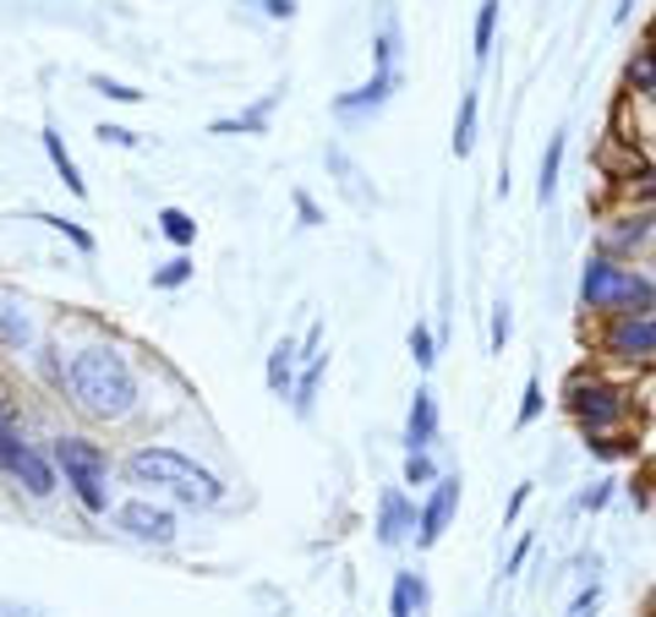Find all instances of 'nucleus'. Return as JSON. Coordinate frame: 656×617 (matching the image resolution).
Listing matches in <instances>:
<instances>
[{
  "mask_svg": "<svg viewBox=\"0 0 656 617\" xmlns=\"http://www.w3.org/2000/svg\"><path fill=\"white\" fill-rule=\"evenodd\" d=\"M66 394L93 421H121L137 410V371L116 345H88L66 367Z\"/></svg>",
  "mask_w": 656,
  "mask_h": 617,
  "instance_id": "obj_1",
  "label": "nucleus"
},
{
  "mask_svg": "<svg viewBox=\"0 0 656 617\" xmlns=\"http://www.w3.org/2000/svg\"><path fill=\"white\" fill-rule=\"evenodd\" d=\"M127 476L137 487H159V492L181 497L192 508H213L225 497V481L213 470H202L197 459H187L181 448H137L127 459Z\"/></svg>",
  "mask_w": 656,
  "mask_h": 617,
  "instance_id": "obj_2",
  "label": "nucleus"
},
{
  "mask_svg": "<svg viewBox=\"0 0 656 617\" xmlns=\"http://www.w3.org/2000/svg\"><path fill=\"white\" fill-rule=\"evenodd\" d=\"M580 301H586L590 311H613V317H624V311H652L656 285L646 273H635V268H618L613 257H590L586 273H580Z\"/></svg>",
  "mask_w": 656,
  "mask_h": 617,
  "instance_id": "obj_3",
  "label": "nucleus"
},
{
  "mask_svg": "<svg viewBox=\"0 0 656 617\" xmlns=\"http://www.w3.org/2000/svg\"><path fill=\"white\" fill-rule=\"evenodd\" d=\"M50 465H56V476H66L71 497H77L88 514H105V508H110V492H105V481H110V454H105L99 442H88V437H56Z\"/></svg>",
  "mask_w": 656,
  "mask_h": 617,
  "instance_id": "obj_4",
  "label": "nucleus"
},
{
  "mask_svg": "<svg viewBox=\"0 0 656 617\" xmlns=\"http://www.w3.org/2000/svg\"><path fill=\"white\" fill-rule=\"evenodd\" d=\"M624 410H629V405H624V388H613V382H602V377H575V382H569V416H575L590 437L618 427Z\"/></svg>",
  "mask_w": 656,
  "mask_h": 617,
  "instance_id": "obj_5",
  "label": "nucleus"
},
{
  "mask_svg": "<svg viewBox=\"0 0 656 617\" xmlns=\"http://www.w3.org/2000/svg\"><path fill=\"white\" fill-rule=\"evenodd\" d=\"M602 350H607L613 361H629V367L656 361V311H624V317H613Z\"/></svg>",
  "mask_w": 656,
  "mask_h": 617,
  "instance_id": "obj_6",
  "label": "nucleus"
},
{
  "mask_svg": "<svg viewBox=\"0 0 656 617\" xmlns=\"http://www.w3.org/2000/svg\"><path fill=\"white\" fill-rule=\"evenodd\" d=\"M116 525L127 530L131 541H142V547H170L176 541V514L165 508V502H148V497H131L116 508Z\"/></svg>",
  "mask_w": 656,
  "mask_h": 617,
  "instance_id": "obj_7",
  "label": "nucleus"
},
{
  "mask_svg": "<svg viewBox=\"0 0 656 617\" xmlns=\"http://www.w3.org/2000/svg\"><path fill=\"white\" fill-rule=\"evenodd\" d=\"M394 88H399V66H378L361 88H350V93H339V99H334V116H345V121L378 116V110L394 99Z\"/></svg>",
  "mask_w": 656,
  "mask_h": 617,
  "instance_id": "obj_8",
  "label": "nucleus"
},
{
  "mask_svg": "<svg viewBox=\"0 0 656 617\" xmlns=\"http://www.w3.org/2000/svg\"><path fill=\"white\" fill-rule=\"evenodd\" d=\"M455 508H459V476H438V481H433V497H427L421 514H416V547H438V536L449 530Z\"/></svg>",
  "mask_w": 656,
  "mask_h": 617,
  "instance_id": "obj_9",
  "label": "nucleus"
},
{
  "mask_svg": "<svg viewBox=\"0 0 656 617\" xmlns=\"http://www.w3.org/2000/svg\"><path fill=\"white\" fill-rule=\"evenodd\" d=\"M433 442H438V399L433 388H416L410 416H405V454H427Z\"/></svg>",
  "mask_w": 656,
  "mask_h": 617,
  "instance_id": "obj_10",
  "label": "nucleus"
},
{
  "mask_svg": "<svg viewBox=\"0 0 656 617\" xmlns=\"http://www.w3.org/2000/svg\"><path fill=\"white\" fill-rule=\"evenodd\" d=\"M6 476H11V481H17L28 497H50V492H56V465H50V454H39L33 442L17 454V465H11Z\"/></svg>",
  "mask_w": 656,
  "mask_h": 617,
  "instance_id": "obj_11",
  "label": "nucleus"
},
{
  "mask_svg": "<svg viewBox=\"0 0 656 617\" xmlns=\"http://www.w3.org/2000/svg\"><path fill=\"white\" fill-rule=\"evenodd\" d=\"M410 530H416V508H410V497L399 492V487H389V492L378 497V541L399 547Z\"/></svg>",
  "mask_w": 656,
  "mask_h": 617,
  "instance_id": "obj_12",
  "label": "nucleus"
},
{
  "mask_svg": "<svg viewBox=\"0 0 656 617\" xmlns=\"http://www.w3.org/2000/svg\"><path fill=\"white\" fill-rule=\"evenodd\" d=\"M324 367H328V356L318 350V328H312V334H307V367H301V377H296V394H290L301 421H307V416H312V405H318V382H324Z\"/></svg>",
  "mask_w": 656,
  "mask_h": 617,
  "instance_id": "obj_13",
  "label": "nucleus"
},
{
  "mask_svg": "<svg viewBox=\"0 0 656 617\" xmlns=\"http://www.w3.org/2000/svg\"><path fill=\"white\" fill-rule=\"evenodd\" d=\"M39 142H44V153H50V165H56V176H61V186H66V191H71V197H88V181H82L77 159L66 153L61 131H56V126H44V131H39Z\"/></svg>",
  "mask_w": 656,
  "mask_h": 617,
  "instance_id": "obj_14",
  "label": "nucleus"
},
{
  "mask_svg": "<svg viewBox=\"0 0 656 617\" xmlns=\"http://www.w3.org/2000/svg\"><path fill=\"white\" fill-rule=\"evenodd\" d=\"M268 394L274 399H290L296 394V339H279L268 350Z\"/></svg>",
  "mask_w": 656,
  "mask_h": 617,
  "instance_id": "obj_15",
  "label": "nucleus"
},
{
  "mask_svg": "<svg viewBox=\"0 0 656 617\" xmlns=\"http://www.w3.org/2000/svg\"><path fill=\"white\" fill-rule=\"evenodd\" d=\"M0 345L6 350H28L33 345V317L22 301H11V296H0Z\"/></svg>",
  "mask_w": 656,
  "mask_h": 617,
  "instance_id": "obj_16",
  "label": "nucleus"
},
{
  "mask_svg": "<svg viewBox=\"0 0 656 617\" xmlns=\"http://www.w3.org/2000/svg\"><path fill=\"white\" fill-rule=\"evenodd\" d=\"M274 105H279V93H262L252 110H241V116H225V121H213V131H219V137H236V131L258 137V131H268V116H274Z\"/></svg>",
  "mask_w": 656,
  "mask_h": 617,
  "instance_id": "obj_17",
  "label": "nucleus"
},
{
  "mask_svg": "<svg viewBox=\"0 0 656 617\" xmlns=\"http://www.w3.org/2000/svg\"><path fill=\"white\" fill-rule=\"evenodd\" d=\"M476 121H481V99L476 93H459V116H455V159H470V148H476Z\"/></svg>",
  "mask_w": 656,
  "mask_h": 617,
  "instance_id": "obj_18",
  "label": "nucleus"
},
{
  "mask_svg": "<svg viewBox=\"0 0 656 617\" xmlns=\"http://www.w3.org/2000/svg\"><path fill=\"white\" fill-rule=\"evenodd\" d=\"M427 601V585L416 574H394V596H389V617H416V607Z\"/></svg>",
  "mask_w": 656,
  "mask_h": 617,
  "instance_id": "obj_19",
  "label": "nucleus"
},
{
  "mask_svg": "<svg viewBox=\"0 0 656 617\" xmlns=\"http://www.w3.org/2000/svg\"><path fill=\"white\" fill-rule=\"evenodd\" d=\"M558 170H564V131H553V137H547V153H541V181H536V197H541V202H553Z\"/></svg>",
  "mask_w": 656,
  "mask_h": 617,
  "instance_id": "obj_20",
  "label": "nucleus"
},
{
  "mask_svg": "<svg viewBox=\"0 0 656 617\" xmlns=\"http://www.w3.org/2000/svg\"><path fill=\"white\" fill-rule=\"evenodd\" d=\"M22 448H28V437L17 432V416H11V410L0 405V470H11Z\"/></svg>",
  "mask_w": 656,
  "mask_h": 617,
  "instance_id": "obj_21",
  "label": "nucleus"
},
{
  "mask_svg": "<svg viewBox=\"0 0 656 617\" xmlns=\"http://www.w3.org/2000/svg\"><path fill=\"white\" fill-rule=\"evenodd\" d=\"M159 230H165L176 247H192V241H197L192 213H181V208H159Z\"/></svg>",
  "mask_w": 656,
  "mask_h": 617,
  "instance_id": "obj_22",
  "label": "nucleus"
},
{
  "mask_svg": "<svg viewBox=\"0 0 656 617\" xmlns=\"http://www.w3.org/2000/svg\"><path fill=\"white\" fill-rule=\"evenodd\" d=\"M493 28H498V0H481V11H476V61L493 56Z\"/></svg>",
  "mask_w": 656,
  "mask_h": 617,
  "instance_id": "obj_23",
  "label": "nucleus"
},
{
  "mask_svg": "<svg viewBox=\"0 0 656 617\" xmlns=\"http://www.w3.org/2000/svg\"><path fill=\"white\" fill-rule=\"evenodd\" d=\"M88 88H93V93H105V99H116V105H137V99H142L131 82H116V77H105V71H93V77H88Z\"/></svg>",
  "mask_w": 656,
  "mask_h": 617,
  "instance_id": "obj_24",
  "label": "nucleus"
},
{
  "mask_svg": "<svg viewBox=\"0 0 656 617\" xmlns=\"http://www.w3.org/2000/svg\"><path fill=\"white\" fill-rule=\"evenodd\" d=\"M187 279H192V257H170L165 268H153V285L159 290H181Z\"/></svg>",
  "mask_w": 656,
  "mask_h": 617,
  "instance_id": "obj_25",
  "label": "nucleus"
},
{
  "mask_svg": "<svg viewBox=\"0 0 656 617\" xmlns=\"http://www.w3.org/2000/svg\"><path fill=\"white\" fill-rule=\"evenodd\" d=\"M438 481V465L427 454H405V487H433Z\"/></svg>",
  "mask_w": 656,
  "mask_h": 617,
  "instance_id": "obj_26",
  "label": "nucleus"
},
{
  "mask_svg": "<svg viewBox=\"0 0 656 617\" xmlns=\"http://www.w3.org/2000/svg\"><path fill=\"white\" fill-rule=\"evenodd\" d=\"M410 356H416V367H421V371L438 361V339H433V328H421V322L410 328Z\"/></svg>",
  "mask_w": 656,
  "mask_h": 617,
  "instance_id": "obj_27",
  "label": "nucleus"
},
{
  "mask_svg": "<svg viewBox=\"0 0 656 617\" xmlns=\"http://www.w3.org/2000/svg\"><path fill=\"white\" fill-rule=\"evenodd\" d=\"M39 225H50V230H61V236H66V241H71V247H77V251H93V236H88L82 225H71V219H56V213H39Z\"/></svg>",
  "mask_w": 656,
  "mask_h": 617,
  "instance_id": "obj_28",
  "label": "nucleus"
},
{
  "mask_svg": "<svg viewBox=\"0 0 656 617\" xmlns=\"http://www.w3.org/2000/svg\"><path fill=\"white\" fill-rule=\"evenodd\" d=\"M509 334H515V317H509V301H498V307H493V350H498V356H504Z\"/></svg>",
  "mask_w": 656,
  "mask_h": 617,
  "instance_id": "obj_29",
  "label": "nucleus"
},
{
  "mask_svg": "<svg viewBox=\"0 0 656 617\" xmlns=\"http://www.w3.org/2000/svg\"><path fill=\"white\" fill-rule=\"evenodd\" d=\"M536 416H541V382L530 377V382H525V394H520V427H530Z\"/></svg>",
  "mask_w": 656,
  "mask_h": 617,
  "instance_id": "obj_30",
  "label": "nucleus"
},
{
  "mask_svg": "<svg viewBox=\"0 0 656 617\" xmlns=\"http://www.w3.org/2000/svg\"><path fill=\"white\" fill-rule=\"evenodd\" d=\"M247 6H258L268 22H290L296 17V0H247Z\"/></svg>",
  "mask_w": 656,
  "mask_h": 617,
  "instance_id": "obj_31",
  "label": "nucleus"
},
{
  "mask_svg": "<svg viewBox=\"0 0 656 617\" xmlns=\"http://www.w3.org/2000/svg\"><path fill=\"white\" fill-rule=\"evenodd\" d=\"M56 356H61V350H50V345H44V350H39V371H44L56 388H66V371H61V361H56Z\"/></svg>",
  "mask_w": 656,
  "mask_h": 617,
  "instance_id": "obj_32",
  "label": "nucleus"
},
{
  "mask_svg": "<svg viewBox=\"0 0 656 617\" xmlns=\"http://www.w3.org/2000/svg\"><path fill=\"white\" fill-rule=\"evenodd\" d=\"M99 142H116V148H137L142 137H137V131H127V126H99Z\"/></svg>",
  "mask_w": 656,
  "mask_h": 617,
  "instance_id": "obj_33",
  "label": "nucleus"
},
{
  "mask_svg": "<svg viewBox=\"0 0 656 617\" xmlns=\"http://www.w3.org/2000/svg\"><path fill=\"white\" fill-rule=\"evenodd\" d=\"M607 497H613V481H596V487L580 497V508H590V514H596V508H607Z\"/></svg>",
  "mask_w": 656,
  "mask_h": 617,
  "instance_id": "obj_34",
  "label": "nucleus"
},
{
  "mask_svg": "<svg viewBox=\"0 0 656 617\" xmlns=\"http://www.w3.org/2000/svg\"><path fill=\"white\" fill-rule=\"evenodd\" d=\"M296 213H301V225H324V213H318V202H312L307 191L296 197Z\"/></svg>",
  "mask_w": 656,
  "mask_h": 617,
  "instance_id": "obj_35",
  "label": "nucleus"
},
{
  "mask_svg": "<svg viewBox=\"0 0 656 617\" xmlns=\"http://www.w3.org/2000/svg\"><path fill=\"white\" fill-rule=\"evenodd\" d=\"M596 601H602V590H596V585H590V590H580V596H575V617H590V613H596Z\"/></svg>",
  "mask_w": 656,
  "mask_h": 617,
  "instance_id": "obj_36",
  "label": "nucleus"
},
{
  "mask_svg": "<svg viewBox=\"0 0 656 617\" xmlns=\"http://www.w3.org/2000/svg\"><path fill=\"white\" fill-rule=\"evenodd\" d=\"M525 553H530V541H520V547H515V557H509V568H504V574H520V563H525Z\"/></svg>",
  "mask_w": 656,
  "mask_h": 617,
  "instance_id": "obj_37",
  "label": "nucleus"
},
{
  "mask_svg": "<svg viewBox=\"0 0 656 617\" xmlns=\"http://www.w3.org/2000/svg\"><path fill=\"white\" fill-rule=\"evenodd\" d=\"M525 497H530V487H515V497H509V519H515V514L525 508Z\"/></svg>",
  "mask_w": 656,
  "mask_h": 617,
  "instance_id": "obj_38",
  "label": "nucleus"
},
{
  "mask_svg": "<svg viewBox=\"0 0 656 617\" xmlns=\"http://www.w3.org/2000/svg\"><path fill=\"white\" fill-rule=\"evenodd\" d=\"M629 6H635V0H618V6H613V22H624V17H629Z\"/></svg>",
  "mask_w": 656,
  "mask_h": 617,
  "instance_id": "obj_39",
  "label": "nucleus"
},
{
  "mask_svg": "<svg viewBox=\"0 0 656 617\" xmlns=\"http://www.w3.org/2000/svg\"><path fill=\"white\" fill-rule=\"evenodd\" d=\"M640 66H656V33L646 39V61H640Z\"/></svg>",
  "mask_w": 656,
  "mask_h": 617,
  "instance_id": "obj_40",
  "label": "nucleus"
},
{
  "mask_svg": "<svg viewBox=\"0 0 656 617\" xmlns=\"http://www.w3.org/2000/svg\"><path fill=\"white\" fill-rule=\"evenodd\" d=\"M0 617H39V613H22V607H0Z\"/></svg>",
  "mask_w": 656,
  "mask_h": 617,
  "instance_id": "obj_41",
  "label": "nucleus"
}]
</instances>
